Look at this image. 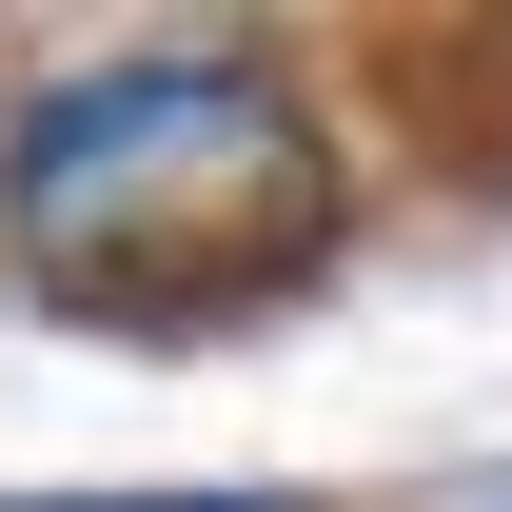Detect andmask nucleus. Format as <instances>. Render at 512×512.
<instances>
[{"label":"nucleus","mask_w":512,"mask_h":512,"mask_svg":"<svg viewBox=\"0 0 512 512\" xmlns=\"http://www.w3.org/2000/svg\"><path fill=\"white\" fill-rule=\"evenodd\" d=\"M20 512H296V493H20Z\"/></svg>","instance_id":"f03ea898"},{"label":"nucleus","mask_w":512,"mask_h":512,"mask_svg":"<svg viewBox=\"0 0 512 512\" xmlns=\"http://www.w3.org/2000/svg\"><path fill=\"white\" fill-rule=\"evenodd\" d=\"M355 237V158H335L316 79L256 40H138V60H60L0 119V256L20 296L79 335H256L296 316Z\"/></svg>","instance_id":"f257e3e1"}]
</instances>
